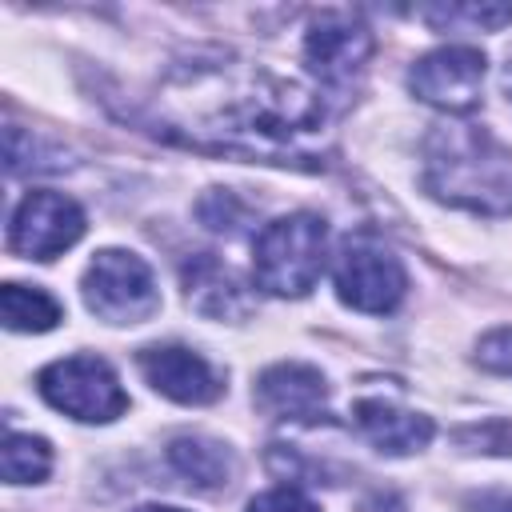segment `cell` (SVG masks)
<instances>
[{
    "label": "cell",
    "mask_w": 512,
    "mask_h": 512,
    "mask_svg": "<svg viewBox=\"0 0 512 512\" xmlns=\"http://www.w3.org/2000/svg\"><path fill=\"white\" fill-rule=\"evenodd\" d=\"M428 192L484 216L512 212V152L476 124H444L428 136Z\"/></svg>",
    "instance_id": "obj_1"
},
{
    "label": "cell",
    "mask_w": 512,
    "mask_h": 512,
    "mask_svg": "<svg viewBox=\"0 0 512 512\" xmlns=\"http://www.w3.org/2000/svg\"><path fill=\"white\" fill-rule=\"evenodd\" d=\"M324 248H328V228L312 212H292L264 224L252 256L256 284L268 288L272 296H304L324 272Z\"/></svg>",
    "instance_id": "obj_2"
},
{
    "label": "cell",
    "mask_w": 512,
    "mask_h": 512,
    "mask_svg": "<svg viewBox=\"0 0 512 512\" xmlns=\"http://www.w3.org/2000/svg\"><path fill=\"white\" fill-rule=\"evenodd\" d=\"M408 276L400 256L372 232H356L336 256V292L360 312H392L404 300Z\"/></svg>",
    "instance_id": "obj_3"
},
{
    "label": "cell",
    "mask_w": 512,
    "mask_h": 512,
    "mask_svg": "<svg viewBox=\"0 0 512 512\" xmlns=\"http://www.w3.org/2000/svg\"><path fill=\"white\" fill-rule=\"evenodd\" d=\"M84 300L108 324H140L160 308L152 268L120 248L100 252L84 272Z\"/></svg>",
    "instance_id": "obj_4"
},
{
    "label": "cell",
    "mask_w": 512,
    "mask_h": 512,
    "mask_svg": "<svg viewBox=\"0 0 512 512\" xmlns=\"http://www.w3.org/2000/svg\"><path fill=\"white\" fill-rule=\"evenodd\" d=\"M40 396L76 416V420H88V424H104V420H116L124 408H128V396L116 380V372L96 360V356H68V360H56L40 372Z\"/></svg>",
    "instance_id": "obj_5"
},
{
    "label": "cell",
    "mask_w": 512,
    "mask_h": 512,
    "mask_svg": "<svg viewBox=\"0 0 512 512\" xmlns=\"http://www.w3.org/2000/svg\"><path fill=\"white\" fill-rule=\"evenodd\" d=\"M412 92L444 112H472L480 104V88H484V56L472 44H448L436 48L428 56H420L412 64L408 76Z\"/></svg>",
    "instance_id": "obj_6"
},
{
    "label": "cell",
    "mask_w": 512,
    "mask_h": 512,
    "mask_svg": "<svg viewBox=\"0 0 512 512\" xmlns=\"http://www.w3.org/2000/svg\"><path fill=\"white\" fill-rule=\"evenodd\" d=\"M80 236H84V212L76 200L60 192H28L12 216L8 244L20 256L52 260L64 248H72Z\"/></svg>",
    "instance_id": "obj_7"
},
{
    "label": "cell",
    "mask_w": 512,
    "mask_h": 512,
    "mask_svg": "<svg viewBox=\"0 0 512 512\" xmlns=\"http://www.w3.org/2000/svg\"><path fill=\"white\" fill-rule=\"evenodd\" d=\"M140 372L156 392H164L176 404H212L224 392L220 372L200 352L176 348V344L144 348L140 352Z\"/></svg>",
    "instance_id": "obj_8"
},
{
    "label": "cell",
    "mask_w": 512,
    "mask_h": 512,
    "mask_svg": "<svg viewBox=\"0 0 512 512\" xmlns=\"http://www.w3.org/2000/svg\"><path fill=\"white\" fill-rule=\"evenodd\" d=\"M304 56L320 80L340 84V80H352L368 64L372 36L348 16H320L304 36Z\"/></svg>",
    "instance_id": "obj_9"
},
{
    "label": "cell",
    "mask_w": 512,
    "mask_h": 512,
    "mask_svg": "<svg viewBox=\"0 0 512 512\" xmlns=\"http://www.w3.org/2000/svg\"><path fill=\"white\" fill-rule=\"evenodd\" d=\"M256 400L276 420L312 424V420H324L328 388H324V376L316 368H308V364H276V368H268L260 376Z\"/></svg>",
    "instance_id": "obj_10"
},
{
    "label": "cell",
    "mask_w": 512,
    "mask_h": 512,
    "mask_svg": "<svg viewBox=\"0 0 512 512\" xmlns=\"http://www.w3.org/2000/svg\"><path fill=\"white\" fill-rule=\"evenodd\" d=\"M360 432L380 448V452H392V456H408V452H420L428 440H432V420L420 416V412H408V408H396L388 400H356L352 408Z\"/></svg>",
    "instance_id": "obj_11"
},
{
    "label": "cell",
    "mask_w": 512,
    "mask_h": 512,
    "mask_svg": "<svg viewBox=\"0 0 512 512\" xmlns=\"http://www.w3.org/2000/svg\"><path fill=\"white\" fill-rule=\"evenodd\" d=\"M184 288L196 312L204 316H240L248 312V292L240 280L216 260V256H196L184 264Z\"/></svg>",
    "instance_id": "obj_12"
},
{
    "label": "cell",
    "mask_w": 512,
    "mask_h": 512,
    "mask_svg": "<svg viewBox=\"0 0 512 512\" xmlns=\"http://www.w3.org/2000/svg\"><path fill=\"white\" fill-rule=\"evenodd\" d=\"M172 464L180 476H188L192 484L200 488H220L232 480L236 464H232V452L224 444H212V440H196V436H184V440H172L168 448Z\"/></svg>",
    "instance_id": "obj_13"
},
{
    "label": "cell",
    "mask_w": 512,
    "mask_h": 512,
    "mask_svg": "<svg viewBox=\"0 0 512 512\" xmlns=\"http://www.w3.org/2000/svg\"><path fill=\"white\" fill-rule=\"evenodd\" d=\"M0 312H4V324L12 332H48L60 320V304L48 292L24 288V284H4Z\"/></svg>",
    "instance_id": "obj_14"
},
{
    "label": "cell",
    "mask_w": 512,
    "mask_h": 512,
    "mask_svg": "<svg viewBox=\"0 0 512 512\" xmlns=\"http://www.w3.org/2000/svg\"><path fill=\"white\" fill-rule=\"evenodd\" d=\"M0 468H4V480H8V484H32V480H44L48 468H52V448H48L40 436L8 432L4 452H0Z\"/></svg>",
    "instance_id": "obj_15"
},
{
    "label": "cell",
    "mask_w": 512,
    "mask_h": 512,
    "mask_svg": "<svg viewBox=\"0 0 512 512\" xmlns=\"http://www.w3.org/2000/svg\"><path fill=\"white\" fill-rule=\"evenodd\" d=\"M428 20L440 28V24H472V28H484V32H496L504 24H512V4H448V8H428Z\"/></svg>",
    "instance_id": "obj_16"
},
{
    "label": "cell",
    "mask_w": 512,
    "mask_h": 512,
    "mask_svg": "<svg viewBox=\"0 0 512 512\" xmlns=\"http://www.w3.org/2000/svg\"><path fill=\"white\" fill-rule=\"evenodd\" d=\"M460 444H472L480 452H512V424L508 420H492L484 428H468L456 436Z\"/></svg>",
    "instance_id": "obj_17"
},
{
    "label": "cell",
    "mask_w": 512,
    "mask_h": 512,
    "mask_svg": "<svg viewBox=\"0 0 512 512\" xmlns=\"http://www.w3.org/2000/svg\"><path fill=\"white\" fill-rule=\"evenodd\" d=\"M248 512H320V508L296 488H272V492H260L248 504Z\"/></svg>",
    "instance_id": "obj_18"
},
{
    "label": "cell",
    "mask_w": 512,
    "mask_h": 512,
    "mask_svg": "<svg viewBox=\"0 0 512 512\" xmlns=\"http://www.w3.org/2000/svg\"><path fill=\"white\" fill-rule=\"evenodd\" d=\"M480 364L492 368V372H508L512 376V328H500L492 336L480 340Z\"/></svg>",
    "instance_id": "obj_19"
},
{
    "label": "cell",
    "mask_w": 512,
    "mask_h": 512,
    "mask_svg": "<svg viewBox=\"0 0 512 512\" xmlns=\"http://www.w3.org/2000/svg\"><path fill=\"white\" fill-rule=\"evenodd\" d=\"M132 512H180V508H132Z\"/></svg>",
    "instance_id": "obj_20"
},
{
    "label": "cell",
    "mask_w": 512,
    "mask_h": 512,
    "mask_svg": "<svg viewBox=\"0 0 512 512\" xmlns=\"http://www.w3.org/2000/svg\"><path fill=\"white\" fill-rule=\"evenodd\" d=\"M508 88H512V64H508Z\"/></svg>",
    "instance_id": "obj_21"
}]
</instances>
